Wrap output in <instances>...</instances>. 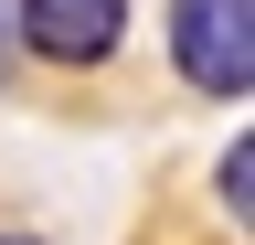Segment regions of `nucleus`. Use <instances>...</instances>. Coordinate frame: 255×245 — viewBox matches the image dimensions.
Wrapping results in <instances>:
<instances>
[{"mask_svg":"<svg viewBox=\"0 0 255 245\" xmlns=\"http://www.w3.org/2000/svg\"><path fill=\"white\" fill-rule=\"evenodd\" d=\"M170 64L202 96L255 85V0H170Z\"/></svg>","mask_w":255,"mask_h":245,"instance_id":"obj_1","label":"nucleus"},{"mask_svg":"<svg viewBox=\"0 0 255 245\" xmlns=\"http://www.w3.org/2000/svg\"><path fill=\"white\" fill-rule=\"evenodd\" d=\"M0 21L21 32V53H43V64H64V75L107 64V53L128 43V0H11Z\"/></svg>","mask_w":255,"mask_h":245,"instance_id":"obj_2","label":"nucleus"},{"mask_svg":"<svg viewBox=\"0 0 255 245\" xmlns=\"http://www.w3.org/2000/svg\"><path fill=\"white\" fill-rule=\"evenodd\" d=\"M245 160H255V149L234 139V149H223V171H213V192H223V213H234V224H245V203H255V171H245Z\"/></svg>","mask_w":255,"mask_h":245,"instance_id":"obj_3","label":"nucleus"},{"mask_svg":"<svg viewBox=\"0 0 255 245\" xmlns=\"http://www.w3.org/2000/svg\"><path fill=\"white\" fill-rule=\"evenodd\" d=\"M0 11H11V0H0ZM0 75H11V21H0Z\"/></svg>","mask_w":255,"mask_h":245,"instance_id":"obj_4","label":"nucleus"},{"mask_svg":"<svg viewBox=\"0 0 255 245\" xmlns=\"http://www.w3.org/2000/svg\"><path fill=\"white\" fill-rule=\"evenodd\" d=\"M0 245H43V235H0Z\"/></svg>","mask_w":255,"mask_h":245,"instance_id":"obj_5","label":"nucleus"}]
</instances>
